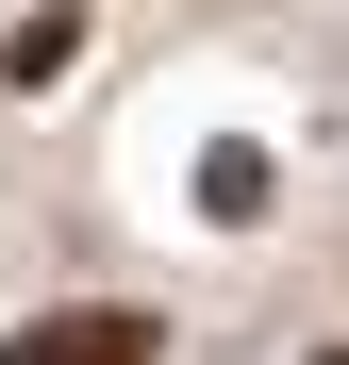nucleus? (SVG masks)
<instances>
[{"label": "nucleus", "instance_id": "f257e3e1", "mask_svg": "<svg viewBox=\"0 0 349 365\" xmlns=\"http://www.w3.org/2000/svg\"><path fill=\"white\" fill-rule=\"evenodd\" d=\"M0 365H150V316H50L34 349H0Z\"/></svg>", "mask_w": 349, "mask_h": 365}]
</instances>
